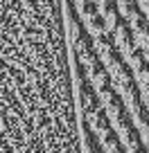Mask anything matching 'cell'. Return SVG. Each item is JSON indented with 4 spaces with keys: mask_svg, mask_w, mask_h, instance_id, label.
I'll use <instances>...</instances> for the list:
<instances>
[{
    "mask_svg": "<svg viewBox=\"0 0 149 153\" xmlns=\"http://www.w3.org/2000/svg\"><path fill=\"white\" fill-rule=\"evenodd\" d=\"M84 124H86L95 135H102V133H106V131L111 128V122H109V117H106V113H104L102 106L95 108L93 113L84 115Z\"/></svg>",
    "mask_w": 149,
    "mask_h": 153,
    "instance_id": "1",
    "label": "cell"
},
{
    "mask_svg": "<svg viewBox=\"0 0 149 153\" xmlns=\"http://www.w3.org/2000/svg\"><path fill=\"white\" fill-rule=\"evenodd\" d=\"M113 43H115V48L120 50L122 54H127V52H131V50L136 48L133 45V34H131V29H129V25L122 20L120 25H118L115 29H113Z\"/></svg>",
    "mask_w": 149,
    "mask_h": 153,
    "instance_id": "2",
    "label": "cell"
},
{
    "mask_svg": "<svg viewBox=\"0 0 149 153\" xmlns=\"http://www.w3.org/2000/svg\"><path fill=\"white\" fill-rule=\"evenodd\" d=\"M115 92L120 95V99H122V104L127 106V110H129L133 104H138V101H140V88L136 86L133 79L120 83V86H115Z\"/></svg>",
    "mask_w": 149,
    "mask_h": 153,
    "instance_id": "3",
    "label": "cell"
},
{
    "mask_svg": "<svg viewBox=\"0 0 149 153\" xmlns=\"http://www.w3.org/2000/svg\"><path fill=\"white\" fill-rule=\"evenodd\" d=\"M102 108H104V113H106V117H109L111 126H113V124H115L118 120H122V117L127 115V106L122 104L120 95H115V97H113L111 101H106V104L102 106Z\"/></svg>",
    "mask_w": 149,
    "mask_h": 153,
    "instance_id": "4",
    "label": "cell"
},
{
    "mask_svg": "<svg viewBox=\"0 0 149 153\" xmlns=\"http://www.w3.org/2000/svg\"><path fill=\"white\" fill-rule=\"evenodd\" d=\"M88 74V81H91V86H93V90H102V88H109L111 86V74H109V70H106L104 65H97V68H93L91 72H86Z\"/></svg>",
    "mask_w": 149,
    "mask_h": 153,
    "instance_id": "5",
    "label": "cell"
},
{
    "mask_svg": "<svg viewBox=\"0 0 149 153\" xmlns=\"http://www.w3.org/2000/svg\"><path fill=\"white\" fill-rule=\"evenodd\" d=\"M97 137H100V144H102V149H104V153H124V146H122V142L118 140V135H115L113 128H109L106 133L97 135Z\"/></svg>",
    "mask_w": 149,
    "mask_h": 153,
    "instance_id": "6",
    "label": "cell"
},
{
    "mask_svg": "<svg viewBox=\"0 0 149 153\" xmlns=\"http://www.w3.org/2000/svg\"><path fill=\"white\" fill-rule=\"evenodd\" d=\"M97 56H100V63H102L109 72L122 63V54H120V50H118V48H111V50H106V52L97 54Z\"/></svg>",
    "mask_w": 149,
    "mask_h": 153,
    "instance_id": "7",
    "label": "cell"
},
{
    "mask_svg": "<svg viewBox=\"0 0 149 153\" xmlns=\"http://www.w3.org/2000/svg\"><path fill=\"white\" fill-rule=\"evenodd\" d=\"M122 61L127 63V68H129L131 72H136V70H140L142 65H147V63H145V54H142V50H138V48H133L131 52H127Z\"/></svg>",
    "mask_w": 149,
    "mask_h": 153,
    "instance_id": "8",
    "label": "cell"
},
{
    "mask_svg": "<svg viewBox=\"0 0 149 153\" xmlns=\"http://www.w3.org/2000/svg\"><path fill=\"white\" fill-rule=\"evenodd\" d=\"M111 48H115V43H113V36H111V34H100V36L93 38V50H95L97 54L106 52V50H111Z\"/></svg>",
    "mask_w": 149,
    "mask_h": 153,
    "instance_id": "9",
    "label": "cell"
},
{
    "mask_svg": "<svg viewBox=\"0 0 149 153\" xmlns=\"http://www.w3.org/2000/svg\"><path fill=\"white\" fill-rule=\"evenodd\" d=\"M133 34V45L138 50H149V25H145L142 29H138V32H131Z\"/></svg>",
    "mask_w": 149,
    "mask_h": 153,
    "instance_id": "10",
    "label": "cell"
},
{
    "mask_svg": "<svg viewBox=\"0 0 149 153\" xmlns=\"http://www.w3.org/2000/svg\"><path fill=\"white\" fill-rule=\"evenodd\" d=\"M133 81H136V86H138V88L149 86V65H142L140 70L133 72Z\"/></svg>",
    "mask_w": 149,
    "mask_h": 153,
    "instance_id": "11",
    "label": "cell"
},
{
    "mask_svg": "<svg viewBox=\"0 0 149 153\" xmlns=\"http://www.w3.org/2000/svg\"><path fill=\"white\" fill-rule=\"evenodd\" d=\"M140 99H142V104L149 108V86H145V88H140Z\"/></svg>",
    "mask_w": 149,
    "mask_h": 153,
    "instance_id": "12",
    "label": "cell"
},
{
    "mask_svg": "<svg viewBox=\"0 0 149 153\" xmlns=\"http://www.w3.org/2000/svg\"><path fill=\"white\" fill-rule=\"evenodd\" d=\"M142 54H145V63H147V65H149V50H145Z\"/></svg>",
    "mask_w": 149,
    "mask_h": 153,
    "instance_id": "13",
    "label": "cell"
},
{
    "mask_svg": "<svg viewBox=\"0 0 149 153\" xmlns=\"http://www.w3.org/2000/svg\"><path fill=\"white\" fill-rule=\"evenodd\" d=\"M145 151H147V153H149V142H145Z\"/></svg>",
    "mask_w": 149,
    "mask_h": 153,
    "instance_id": "14",
    "label": "cell"
}]
</instances>
